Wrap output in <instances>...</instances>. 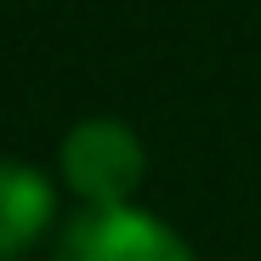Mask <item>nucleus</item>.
Instances as JSON below:
<instances>
[{"label": "nucleus", "mask_w": 261, "mask_h": 261, "mask_svg": "<svg viewBox=\"0 0 261 261\" xmlns=\"http://www.w3.org/2000/svg\"><path fill=\"white\" fill-rule=\"evenodd\" d=\"M57 216V188L34 165L0 159V261H17Z\"/></svg>", "instance_id": "nucleus-3"}, {"label": "nucleus", "mask_w": 261, "mask_h": 261, "mask_svg": "<svg viewBox=\"0 0 261 261\" xmlns=\"http://www.w3.org/2000/svg\"><path fill=\"white\" fill-rule=\"evenodd\" d=\"M148 176L142 137L125 119H80L63 137V182L85 204H130V193Z\"/></svg>", "instance_id": "nucleus-1"}, {"label": "nucleus", "mask_w": 261, "mask_h": 261, "mask_svg": "<svg viewBox=\"0 0 261 261\" xmlns=\"http://www.w3.org/2000/svg\"><path fill=\"white\" fill-rule=\"evenodd\" d=\"M57 261H193V250L137 204H85L57 239Z\"/></svg>", "instance_id": "nucleus-2"}]
</instances>
